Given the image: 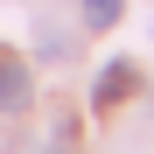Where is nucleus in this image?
Instances as JSON below:
<instances>
[{"mask_svg":"<svg viewBox=\"0 0 154 154\" xmlns=\"http://www.w3.org/2000/svg\"><path fill=\"white\" fill-rule=\"evenodd\" d=\"M140 84V70H133V56H112L105 70H98V84H91V112H112L126 91Z\"/></svg>","mask_w":154,"mask_h":154,"instance_id":"nucleus-1","label":"nucleus"},{"mask_svg":"<svg viewBox=\"0 0 154 154\" xmlns=\"http://www.w3.org/2000/svg\"><path fill=\"white\" fill-rule=\"evenodd\" d=\"M49 154H70V140H56V147H49Z\"/></svg>","mask_w":154,"mask_h":154,"instance_id":"nucleus-4","label":"nucleus"},{"mask_svg":"<svg viewBox=\"0 0 154 154\" xmlns=\"http://www.w3.org/2000/svg\"><path fill=\"white\" fill-rule=\"evenodd\" d=\"M0 112H28V70L14 56H0Z\"/></svg>","mask_w":154,"mask_h":154,"instance_id":"nucleus-2","label":"nucleus"},{"mask_svg":"<svg viewBox=\"0 0 154 154\" xmlns=\"http://www.w3.org/2000/svg\"><path fill=\"white\" fill-rule=\"evenodd\" d=\"M126 0H84V28H112Z\"/></svg>","mask_w":154,"mask_h":154,"instance_id":"nucleus-3","label":"nucleus"}]
</instances>
